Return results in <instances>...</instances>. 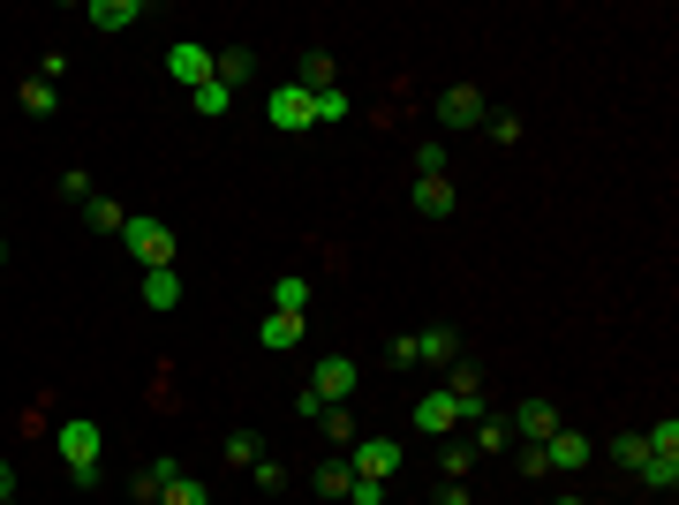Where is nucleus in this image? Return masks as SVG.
Listing matches in <instances>:
<instances>
[{
	"instance_id": "nucleus-7",
	"label": "nucleus",
	"mask_w": 679,
	"mask_h": 505,
	"mask_svg": "<svg viewBox=\"0 0 679 505\" xmlns=\"http://www.w3.org/2000/svg\"><path fill=\"white\" fill-rule=\"evenodd\" d=\"M416 430H424V438H446V430H461V408H453V392H446V385H430L424 400H416Z\"/></svg>"
},
{
	"instance_id": "nucleus-5",
	"label": "nucleus",
	"mask_w": 679,
	"mask_h": 505,
	"mask_svg": "<svg viewBox=\"0 0 679 505\" xmlns=\"http://www.w3.org/2000/svg\"><path fill=\"white\" fill-rule=\"evenodd\" d=\"M167 76H174V84H189V91H205V84H212V53H205L197 39H174L167 45Z\"/></svg>"
},
{
	"instance_id": "nucleus-39",
	"label": "nucleus",
	"mask_w": 679,
	"mask_h": 505,
	"mask_svg": "<svg viewBox=\"0 0 679 505\" xmlns=\"http://www.w3.org/2000/svg\"><path fill=\"white\" fill-rule=\"evenodd\" d=\"M558 505H589V498H558Z\"/></svg>"
},
{
	"instance_id": "nucleus-24",
	"label": "nucleus",
	"mask_w": 679,
	"mask_h": 505,
	"mask_svg": "<svg viewBox=\"0 0 679 505\" xmlns=\"http://www.w3.org/2000/svg\"><path fill=\"white\" fill-rule=\"evenodd\" d=\"M84 219L98 227V234H122V227H128V211L114 204V197H91V204H84Z\"/></svg>"
},
{
	"instance_id": "nucleus-20",
	"label": "nucleus",
	"mask_w": 679,
	"mask_h": 505,
	"mask_svg": "<svg viewBox=\"0 0 679 505\" xmlns=\"http://www.w3.org/2000/svg\"><path fill=\"white\" fill-rule=\"evenodd\" d=\"M159 505H212V491H205L197 475H167V491H159Z\"/></svg>"
},
{
	"instance_id": "nucleus-16",
	"label": "nucleus",
	"mask_w": 679,
	"mask_h": 505,
	"mask_svg": "<svg viewBox=\"0 0 679 505\" xmlns=\"http://www.w3.org/2000/svg\"><path fill=\"white\" fill-rule=\"evenodd\" d=\"M84 15H91V23H98V31H128V23L144 15V0H91Z\"/></svg>"
},
{
	"instance_id": "nucleus-22",
	"label": "nucleus",
	"mask_w": 679,
	"mask_h": 505,
	"mask_svg": "<svg viewBox=\"0 0 679 505\" xmlns=\"http://www.w3.org/2000/svg\"><path fill=\"white\" fill-rule=\"evenodd\" d=\"M302 91H310V98H317V91H333V53H302V76H295Z\"/></svg>"
},
{
	"instance_id": "nucleus-3",
	"label": "nucleus",
	"mask_w": 679,
	"mask_h": 505,
	"mask_svg": "<svg viewBox=\"0 0 679 505\" xmlns=\"http://www.w3.org/2000/svg\"><path fill=\"white\" fill-rule=\"evenodd\" d=\"M264 122L288 128V136H295V128H317V98H310L302 84H272V98H264Z\"/></svg>"
},
{
	"instance_id": "nucleus-6",
	"label": "nucleus",
	"mask_w": 679,
	"mask_h": 505,
	"mask_svg": "<svg viewBox=\"0 0 679 505\" xmlns=\"http://www.w3.org/2000/svg\"><path fill=\"white\" fill-rule=\"evenodd\" d=\"M438 122L446 128H483V91L476 84H446L438 91Z\"/></svg>"
},
{
	"instance_id": "nucleus-18",
	"label": "nucleus",
	"mask_w": 679,
	"mask_h": 505,
	"mask_svg": "<svg viewBox=\"0 0 679 505\" xmlns=\"http://www.w3.org/2000/svg\"><path fill=\"white\" fill-rule=\"evenodd\" d=\"M219 461H227V467H257V461H264V438H257V430H234V438L219 445Z\"/></svg>"
},
{
	"instance_id": "nucleus-33",
	"label": "nucleus",
	"mask_w": 679,
	"mask_h": 505,
	"mask_svg": "<svg viewBox=\"0 0 679 505\" xmlns=\"http://www.w3.org/2000/svg\"><path fill=\"white\" fill-rule=\"evenodd\" d=\"M483 128H491V144H521V122H513V114H483Z\"/></svg>"
},
{
	"instance_id": "nucleus-19",
	"label": "nucleus",
	"mask_w": 679,
	"mask_h": 505,
	"mask_svg": "<svg viewBox=\"0 0 679 505\" xmlns=\"http://www.w3.org/2000/svg\"><path fill=\"white\" fill-rule=\"evenodd\" d=\"M272 309H288V317H302V309H310V280H302V272H288V280L272 287Z\"/></svg>"
},
{
	"instance_id": "nucleus-4",
	"label": "nucleus",
	"mask_w": 679,
	"mask_h": 505,
	"mask_svg": "<svg viewBox=\"0 0 679 505\" xmlns=\"http://www.w3.org/2000/svg\"><path fill=\"white\" fill-rule=\"evenodd\" d=\"M355 385H363V370H355V355H325V362L310 370V392H317L325 408H340V400H347Z\"/></svg>"
},
{
	"instance_id": "nucleus-31",
	"label": "nucleus",
	"mask_w": 679,
	"mask_h": 505,
	"mask_svg": "<svg viewBox=\"0 0 679 505\" xmlns=\"http://www.w3.org/2000/svg\"><path fill=\"white\" fill-rule=\"evenodd\" d=\"M347 505H385V483L378 475H355V483H347Z\"/></svg>"
},
{
	"instance_id": "nucleus-32",
	"label": "nucleus",
	"mask_w": 679,
	"mask_h": 505,
	"mask_svg": "<svg viewBox=\"0 0 679 505\" xmlns=\"http://www.w3.org/2000/svg\"><path fill=\"white\" fill-rule=\"evenodd\" d=\"M506 438H513V430H506V422H499V415H483V422H476V445H483V453H499Z\"/></svg>"
},
{
	"instance_id": "nucleus-23",
	"label": "nucleus",
	"mask_w": 679,
	"mask_h": 505,
	"mask_svg": "<svg viewBox=\"0 0 679 505\" xmlns=\"http://www.w3.org/2000/svg\"><path fill=\"white\" fill-rule=\"evenodd\" d=\"M310 483H317V498H347V483H355V467H347V461H325V467H317V475H310Z\"/></svg>"
},
{
	"instance_id": "nucleus-37",
	"label": "nucleus",
	"mask_w": 679,
	"mask_h": 505,
	"mask_svg": "<svg viewBox=\"0 0 679 505\" xmlns=\"http://www.w3.org/2000/svg\"><path fill=\"white\" fill-rule=\"evenodd\" d=\"M317 415H325V400H317V392L302 385V392H295V422H317Z\"/></svg>"
},
{
	"instance_id": "nucleus-25",
	"label": "nucleus",
	"mask_w": 679,
	"mask_h": 505,
	"mask_svg": "<svg viewBox=\"0 0 679 505\" xmlns=\"http://www.w3.org/2000/svg\"><path fill=\"white\" fill-rule=\"evenodd\" d=\"M189 106H197L205 122H219V114L234 106V91H227V84H205V91H189Z\"/></svg>"
},
{
	"instance_id": "nucleus-34",
	"label": "nucleus",
	"mask_w": 679,
	"mask_h": 505,
	"mask_svg": "<svg viewBox=\"0 0 679 505\" xmlns=\"http://www.w3.org/2000/svg\"><path fill=\"white\" fill-rule=\"evenodd\" d=\"M250 475H257V491H288V467H280V461H257Z\"/></svg>"
},
{
	"instance_id": "nucleus-9",
	"label": "nucleus",
	"mask_w": 679,
	"mask_h": 505,
	"mask_svg": "<svg viewBox=\"0 0 679 505\" xmlns=\"http://www.w3.org/2000/svg\"><path fill=\"white\" fill-rule=\"evenodd\" d=\"M408 347H416V362H438V370H453V362H461V333H453V325L408 333Z\"/></svg>"
},
{
	"instance_id": "nucleus-14",
	"label": "nucleus",
	"mask_w": 679,
	"mask_h": 505,
	"mask_svg": "<svg viewBox=\"0 0 679 505\" xmlns=\"http://www.w3.org/2000/svg\"><path fill=\"white\" fill-rule=\"evenodd\" d=\"M257 339H264L272 355H288V347L302 339V317H288V309H264V325H257Z\"/></svg>"
},
{
	"instance_id": "nucleus-40",
	"label": "nucleus",
	"mask_w": 679,
	"mask_h": 505,
	"mask_svg": "<svg viewBox=\"0 0 679 505\" xmlns=\"http://www.w3.org/2000/svg\"><path fill=\"white\" fill-rule=\"evenodd\" d=\"M0 256H8V250H0Z\"/></svg>"
},
{
	"instance_id": "nucleus-8",
	"label": "nucleus",
	"mask_w": 679,
	"mask_h": 505,
	"mask_svg": "<svg viewBox=\"0 0 679 505\" xmlns=\"http://www.w3.org/2000/svg\"><path fill=\"white\" fill-rule=\"evenodd\" d=\"M544 461L574 475V467H589V461H596V438H582V430H566V422H558L552 438H544Z\"/></svg>"
},
{
	"instance_id": "nucleus-26",
	"label": "nucleus",
	"mask_w": 679,
	"mask_h": 505,
	"mask_svg": "<svg viewBox=\"0 0 679 505\" xmlns=\"http://www.w3.org/2000/svg\"><path fill=\"white\" fill-rule=\"evenodd\" d=\"M604 461H612V467H641V461H649V438H612Z\"/></svg>"
},
{
	"instance_id": "nucleus-28",
	"label": "nucleus",
	"mask_w": 679,
	"mask_h": 505,
	"mask_svg": "<svg viewBox=\"0 0 679 505\" xmlns=\"http://www.w3.org/2000/svg\"><path fill=\"white\" fill-rule=\"evenodd\" d=\"M347 114H355V98H347V91H317V122H347Z\"/></svg>"
},
{
	"instance_id": "nucleus-35",
	"label": "nucleus",
	"mask_w": 679,
	"mask_h": 505,
	"mask_svg": "<svg viewBox=\"0 0 679 505\" xmlns=\"http://www.w3.org/2000/svg\"><path fill=\"white\" fill-rule=\"evenodd\" d=\"M416 173H446V144H416Z\"/></svg>"
},
{
	"instance_id": "nucleus-42",
	"label": "nucleus",
	"mask_w": 679,
	"mask_h": 505,
	"mask_svg": "<svg viewBox=\"0 0 679 505\" xmlns=\"http://www.w3.org/2000/svg\"><path fill=\"white\" fill-rule=\"evenodd\" d=\"M589 505H596V498H589Z\"/></svg>"
},
{
	"instance_id": "nucleus-1",
	"label": "nucleus",
	"mask_w": 679,
	"mask_h": 505,
	"mask_svg": "<svg viewBox=\"0 0 679 505\" xmlns=\"http://www.w3.org/2000/svg\"><path fill=\"white\" fill-rule=\"evenodd\" d=\"M53 445H61V461H69V475H76V491H98V445H106V438H98V422L69 415Z\"/></svg>"
},
{
	"instance_id": "nucleus-21",
	"label": "nucleus",
	"mask_w": 679,
	"mask_h": 505,
	"mask_svg": "<svg viewBox=\"0 0 679 505\" xmlns=\"http://www.w3.org/2000/svg\"><path fill=\"white\" fill-rule=\"evenodd\" d=\"M242 76H250V53H242V45H227V53H212V84H242Z\"/></svg>"
},
{
	"instance_id": "nucleus-17",
	"label": "nucleus",
	"mask_w": 679,
	"mask_h": 505,
	"mask_svg": "<svg viewBox=\"0 0 679 505\" xmlns=\"http://www.w3.org/2000/svg\"><path fill=\"white\" fill-rule=\"evenodd\" d=\"M635 475H641V491H679V453H649Z\"/></svg>"
},
{
	"instance_id": "nucleus-12",
	"label": "nucleus",
	"mask_w": 679,
	"mask_h": 505,
	"mask_svg": "<svg viewBox=\"0 0 679 505\" xmlns=\"http://www.w3.org/2000/svg\"><path fill=\"white\" fill-rule=\"evenodd\" d=\"M453 204H461V197H453L446 173H416V211H424V219H446Z\"/></svg>"
},
{
	"instance_id": "nucleus-10",
	"label": "nucleus",
	"mask_w": 679,
	"mask_h": 505,
	"mask_svg": "<svg viewBox=\"0 0 679 505\" xmlns=\"http://www.w3.org/2000/svg\"><path fill=\"white\" fill-rule=\"evenodd\" d=\"M347 467H355V475H378V483H393V467H400V445H393V438H363V445L347 453Z\"/></svg>"
},
{
	"instance_id": "nucleus-38",
	"label": "nucleus",
	"mask_w": 679,
	"mask_h": 505,
	"mask_svg": "<svg viewBox=\"0 0 679 505\" xmlns=\"http://www.w3.org/2000/svg\"><path fill=\"white\" fill-rule=\"evenodd\" d=\"M8 498H15V467L0 461V505H8Z\"/></svg>"
},
{
	"instance_id": "nucleus-36",
	"label": "nucleus",
	"mask_w": 679,
	"mask_h": 505,
	"mask_svg": "<svg viewBox=\"0 0 679 505\" xmlns=\"http://www.w3.org/2000/svg\"><path fill=\"white\" fill-rule=\"evenodd\" d=\"M468 467H476V445H446V475H453V483H461Z\"/></svg>"
},
{
	"instance_id": "nucleus-30",
	"label": "nucleus",
	"mask_w": 679,
	"mask_h": 505,
	"mask_svg": "<svg viewBox=\"0 0 679 505\" xmlns=\"http://www.w3.org/2000/svg\"><path fill=\"white\" fill-rule=\"evenodd\" d=\"M61 197H69V204H91L98 189H91V173H84V167H69V173H61Z\"/></svg>"
},
{
	"instance_id": "nucleus-27",
	"label": "nucleus",
	"mask_w": 679,
	"mask_h": 505,
	"mask_svg": "<svg viewBox=\"0 0 679 505\" xmlns=\"http://www.w3.org/2000/svg\"><path fill=\"white\" fill-rule=\"evenodd\" d=\"M15 98H23V114H53V106H61V91L45 84V76H31V84L15 91Z\"/></svg>"
},
{
	"instance_id": "nucleus-11",
	"label": "nucleus",
	"mask_w": 679,
	"mask_h": 505,
	"mask_svg": "<svg viewBox=\"0 0 679 505\" xmlns=\"http://www.w3.org/2000/svg\"><path fill=\"white\" fill-rule=\"evenodd\" d=\"M506 430H513V438H529V445H544V438L558 430V408H552V400H521Z\"/></svg>"
},
{
	"instance_id": "nucleus-13",
	"label": "nucleus",
	"mask_w": 679,
	"mask_h": 505,
	"mask_svg": "<svg viewBox=\"0 0 679 505\" xmlns=\"http://www.w3.org/2000/svg\"><path fill=\"white\" fill-rule=\"evenodd\" d=\"M144 309H181V272H174V264L144 272Z\"/></svg>"
},
{
	"instance_id": "nucleus-41",
	"label": "nucleus",
	"mask_w": 679,
	"mask_h": 505,
	"mask_svg": "<svg viewBox=\"0 0 679 505\" xmlns=\"http://www.w3.org/2000/svg\"><path fill=\"white\" fill-rule=\"evenodd\" d=\"M8 505H15V498H8Z\"/></svg>"
},
{
	"instance_id": "nucleus-15",
	"label": "nucleus",
	"mask_w": 679,
	"mask_h": 505,
	"mask_svg": "<svg viewBox=\"0 0 679 505\" xmlns=\"http://www.w3.org/2000/svg\"><path fill=\"white\" fill-rule=\"evenodd\" d=\"M167 475H181V467H174V461H144V467H136V483H128V498H136V505H159Z\"/></svg>"
},
{
	"instance_id": "nucleus-29",
	"label": "nucleus",
	"mask_w": 679,
	"mask_h": 505,
	"mask_svg": "<svg viewBox=\"0 0 679 505\" xmlns=\"http://www.w3.org/2000/svg\"><path fill=\"white\" fill-rule=\"evenodd\" d=\"M325 438H333V445H355V415H347V408H325Z\"/></svg>"
},
{
	"instance_id": "nucleus-2",
	"label": "nucleus",
	"mask_w": 679,
	"mask_h": 505,
	"mask_svg": "<svg viewBox=\"0 0 679 505\" xmlns=\"http://www.w3.org/2000/svg\"><path fill=\"white\" fill-rule=\"evenodd\" d=\"M122 250L136 256L144 272H159V264H174V250H181V242H174V227H167V219H152V211H128Z\"/></svg>"
}]
</instances>
